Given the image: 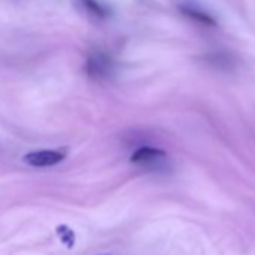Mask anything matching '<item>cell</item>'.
Returning <instances> with one entry per match:
<instances>
[{"label":"cell","mask_w":255,"mask_h":255,"mask_svg":"<svg viewBox=\"0 0 255 255\" xmlns=\"http://www.w3.org/2000/svg\"><path fill=\"white\" fill-rule=\"evenodd\" d=\"M81 2H83V5L86 6V9H87V11H90L92 14H95L96 17H99V18H105V17L108 15L107 8H104L101 3H98L96 0H81Z\"/></svg>","instance_id":"6"},{"label":"cell","mask_w":255,"mask_h":255,"mask_svg":"<svg viewBox=\"0 0 255 255\" xmlns=\"http://www.w3.org/2000/svg\"><path fill=\"white\" fill-rule=\"evenodd\" d=\"M56 234H57L59 240H60L68 249H72V248L75 246L77 237H75V233H74V230H72L71 227H68V225H65V224H60V225L56 227Z\"/></svg>","instance_id":"5"},{"label":"cell","mask_w":255,"mask_h":255,"mask_svg":"<svg viewBox=\"0 0 255 255\" xmlns=\"http://www.w3.org/2000/svg\"><path fill=\"white\" fill-rule=\"evenodd\" d=\"M23 159L30 167H53L63 161V153L57 150H39L24 155Z\"/></svg>","instance_id":"3"},{"label":"cell","mask_w":255,"mask_h":255,"mask_svg":"<svg viewBox=\"0 0 255 255\" xmlns=\"http://www.w3.org/2000/svg\"><path fill=\"white\" fill-rule=\"evenodd\" d=\"M165 158H167V153L164 150L150 147V146H143L131 155V164L150 167V165H156L165 161Z\"/></svg>","instance_id":"2"},{"label":"cell","mask_w":255,"mask_h":255,"mask_svg":"<svg viewBox=\"0 0 255 255\" xmlns=\"http://www.w3.org/2000/svg\"><path fill=\"white\" fill-rule=\"evenodd\" d=\"M113 71V62L104 51H93L89 54L86 62V72L95 80H102L110 77Z\"/></svg>","instance_id":"1"},{"label":"cell","mask_w":255,"mask_h":255,"mask_svg":"<svg viewBox=\"0 0 255 255\" xmlns=\"http://www.w3.org/2000/svg\"><path fill=\"white\" fill-rule=\"evenodd\" d=\"M180 11L186 17H189V18H192L195 21H200V23H204V24H209V26H213L215 24V20L207 12H204V11L195 8V6H189V5L186 6V5H183V6H180Z\"/></svg>","instance_id":"4"}]
</instances>
